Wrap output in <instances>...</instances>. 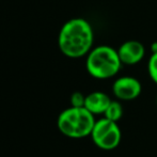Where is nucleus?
Here are the masks:
<instances>
[{"label": "nucleus", "instance_id": "obj_9", "mask_svg": "<svg viewBox=\"0 0 157 157\" xmlns=\"http://www.w3.org/2000/svg\"><path fill=\"white\" fill-rule=\"evenodd\" d=\"M147 71L151 79L157 85V52L152 54L147 62Z\"/></svg>", "mask_w": 157, "mask_h": 157}, {"label": "nucleus", "instance_id": "obj_4", "mask_svg": "<svg viewBox=\"0 0 157 157\" xmlns=\"http://www.w3.org/2000/svg\"><path fill=\"white\" fill-rule=\"evenodd\" d=\"M90 136L96 147L101 150L110 151L120 144L122 132L118 123L104 117L95 122Z\"/></svg>", "mask_w": 157, "mask_h": 157}, {"label": "nucleus", "instance_id": "obj_6", "mask_svg": "<svg viewBox=\"0 0 157 157\" xmlns=\"http://www.w3.org/2000/svg\"><path fill=\"white\" fill-rule=\"evenodd\" d=\"M119 57L123 64L135 65L142 61L145 56V47L141 42L137 40L126 41L118 49Z\"/></svg>", "mask_w": 157, "mask_h": 157}, {"label": "nucleus", "instance_id": "obj_3", "mask_svg": "<svg viewBox=\"0 0 157 157\" xmlns=\"http://www.w3.org/2000/svg\"><path fill=\"white\" fill-rule=\"evenodd\" d=\"M94 114L86 107H71L58 117V128L70 138H83L90 136L95 124Z\"/></svg>", "mask_w": 157, "mask_h": 157}, {"label": "nucleus", "instance_id": "obj_11", "mask_svg": "<svg viewBox=\"0 0 157 157\" xmlns=\"http://www.w3.org/2000/svg\"><path fill=\"white\" fill-rule=\"evenodd\" d=\"M150 49H151L152 54H155V52H157V42H153V43L151 44Z\"/></svg>", "mask_w": 157, "mask_h": 157}, {"label": "nucleus", "instance_id": "obj_8", "mask_svg": "<svg viewBox=\"0 0 157 157\" xmlns=\"http://www.w3.org/2000/svg\"><path fill=\"white\" fill-rule=\"evenodd\" d=\"M105 118L109 119V120L117 122L120 121L123 117V106L119 101H111L106 109L105 113H104Z\"/></svg>", "mask_w": 157, "mask_h": 157}, {"label": "nucleus", "instance_id": "obj_1", "mask_svg": "<svg viewBox=\"0 0 157 157\" xmlns=\"http://www.w3.org/2000/svg\"><path fill=\"white\" fill-rule=\"evenodd\" d=\"M93 28L89 21L81 17L66 21L61 28L58 37L61 52L74 59L87 56L93 48Z\"/></svg>", "mask_w": 157, "mask_h": 157}, {"label": "nucleus", "instance_id": "obj_10", "mask_svg": "<svg viewBox=\"0 0 157 157\" xmlns=\"http://www.w3.org/2000/svg\"><path fill=\"white\" fill-rule=\"evenodd\" d=\"M86 96L81 92H74L71 96V105L72 107H85Z\"/></svg>", "mask_w": 157, "mask_h": 157}, {"label": "nucleus", "instance_id": "obj_5", "mask_svg": "<svg viewBox=\"0 0 157 157\" xmlns=\"http://www.w3.org/2000/svg\"><path fill=\"white\" fill-rule=\"evenodd\" d=\"M112 92L120 101H132L141 94L142 86L135 77L122 76L114 80L112 85Z\"/></svg>", "mask_w": 157, "mask_h": 157}, {"label": "nucleus", "instance_id": "obj_2", "mask_svg": "<svg viewBox=\"0 0 157 157\" xmlns=\"http://www.w3.org/2000/svg\"><path fill=\"white\" fill-rule=\"evenodd\" d=\"M122 64L118 49L108 45H99L92 48L86 60L88 73L96 79L114 77L120 72Z\"/></svg>", "mask_w": 157, "mask_h": 157}, {"label": "nucleus", "instance_id": "obj_7", "mask_svg": "<svg viewBox=\"0 0 157 157\" xmlns=\"http://www.w3.org/2000/svg\"><path fill=\"white\" fill-rule=\"evenodd\" d=\"M111 101L112 99L104 92L94 91L86 96L85 107L93 114H104Z\"/></svg>", "mask_w": 157, "mask_h": 157}, {"label": "nucleus", "instance_id": "obj_12", "mask_svg": "<svg viewBox=\"0 0 157 157\" xmlns=\"http://www.w3.org/2000/svg\"><path fill=\"white\" fill-rule=\"evenodd\" d=\"M156 103H157V96H156Z\"/></svg>", "mask_w": 157, "mask_h": 157}]
</instances>
